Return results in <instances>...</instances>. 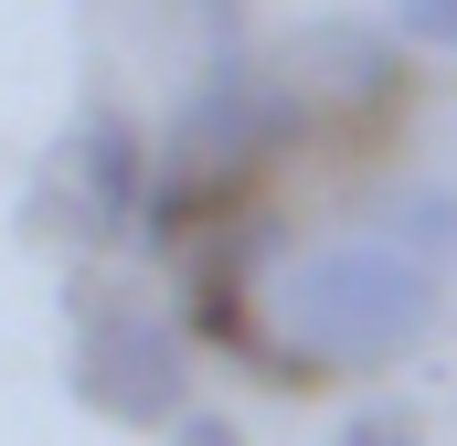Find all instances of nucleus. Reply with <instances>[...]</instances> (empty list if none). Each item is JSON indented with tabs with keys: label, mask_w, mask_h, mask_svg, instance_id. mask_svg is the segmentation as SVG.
I'll use <instances>...</instances> for the list:
<instances>
[{
	"label": "nucleus",
	"mask_w": 457,
	"mask_h": 446,
	"mask_svg": "<svg viewBox=\"0 0 457 446\" xmlns=\"http://www.w3.org/2000/svg\"><path fill=\"white\" fill-rule=\"evenodd\" d=\"M277 330L309 372H394L436 330V266L394 255L383 234H341L277 277Z\"/></svg>",
	"instance_id": "nucleus-2"
},
{
	"label": "nucleus",
	"mask_w": 457,
	"mask_h": 446,
	"mask_svg": "<svg viewBox=\"0 0 457 446\" xmlns=\"http://www.w3.org/2000/svg\"><path fill=\"white\" fill-rule=\"evenodd\" d=\"M170 446H255V436H245V425H234L224 404H192V415H181V425H170Z\"/></svg>",
	"instance_id": "nucleus-9"
},
{
	"label": "nucleus",
	"mask_w": 457,
	"mask_h": 446,
	"mask_svg": "<svg viewBox=\"0 0 457 446\" xmlns=\"http://www.w3.org/2000/svg\"><path fill=\"white\" fill-rule=\"evenodd\" d=\"M64 309H75V351H64L75 404L107 415V425H160L170 436L192 415V340L170 330L149 298L107 287V277H75Z\"/></svg>",
	"instance_id": "nucleus-3"
},
{
	"label": "nucleus",
	"mask_w": 457,
	"mask_h": 446,
	"mask_svg": "<svg viewBox=\"0 0 457 446\" xmlns=\"http://www.w3.org/2000/svg\"><path fill=\"white\" fill-rule=\"evenodd\" d=\"M394 32L415 54H457V0H394Z\"/></svg>",
	"instance_id": "nucleus-8"
},
{
	"label": "nucleus",
	"mask_w": 457,
	"mask_h": 446,
	"mask_svg": "<svg viewBox=\"0 0 457 446\" xmlns=\"http://www.w3.org/2000/svg\"><path fill=\"white\" fill-rule=\"evenodd\" d=\"M298 128H309V86L298 75H266L245 43H224L203 64V86L181 96L170 138H160V192H149V223L138 234L149 244H181L203 213H224L266 160H287Z\"/></svg>",
	"instance_id": "nucleus-1"
},
{
	"label": "nucleus",
	"mask_w": 457,
	"mask_h": 446,
	"mask_svg": "<svg viewBox=\"0 0 457 446\" xmlns=\"http://www.w3.org/2000/svg\"><path fill=\"white\" fill-rule=\"evenodd\" d=\"M341 446H426V425H415V404L372 393V404H351V415H341Z\"/></svg>",
	"instance_id": "nucleus-7"
},
{
	"label": "nucleus",
	"mask_w": 457,
	"mask_h": 446,
	"mask_svg": "<svg viewBox=\"0 0 457 446\" xmlns=\"http://www.w3.org/2000/svg\"><path fill=\"white\" fill-rule=\"evenodd\" d=\"M298 86L309 96H330L341 117H372L404 96V54H394V32H372V21H309V43H298Z\"/></svg>",
	"instance_id": "nucleus-5"
},
{
	"label": "nucleus",
	"mask_w": 457,
	"mask_h": 446,
	"mask_svg": "<svg viewBox=\"0 0 457 446\" xmlns=\"http://www.w3.org/2000/svg\"><path fill=\"white\" fill-rule=\"evenodd\" d=\"M149 192H160V138H138L128 107H86L75 138H64V202H75V234L149 223Z\"/></svg>",
	"instance_id": "nucleus-4"
},
{
	"label": "nucleus",
	"mask_w": 457,
	"mask_h": 446,
	"mask_svg": "<svg viewBox=\"0 0 457 446\" xmlns=\"http://www.w3.org/2000/svg\"><path fill=\"white\" fill-rule=\"evenodd\" d=\"M372 234H383L394 255H415V266H457V192L404 181V192H383V202H372Z\"/></svg>",
	"instance_id": "nucleus-6"
}]
</instances>
